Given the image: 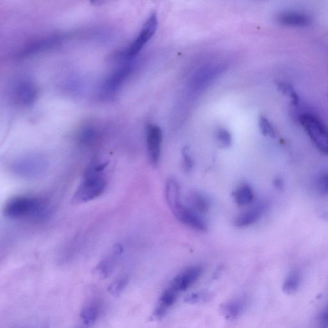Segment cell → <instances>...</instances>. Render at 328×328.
Segmentation results:
<instances>
[{"mask_svg": "<svg viewBox=\"0 0 328 328\" xmlns=\"http://www.w3.org/2000/svg\"><path fill=\"white\" fill-rule=\"evenodd\" d=\"M4 213L12 220L41 222L51 214L48 203L41 197L21 195L10 199L5 205Z\"/></svg>", "mask_w": 328, "mask_h": 328, "instance_id": "cell-1", "label": "cell"}, {"mask_svg": "<svg viewBox=\"0 0 328 328\" xmlns=\"http://www.w3.org/2000/svg\"><path fill=\"white\" fill-rule=\"evenodd\" d=\"M107 167L108 162L103 160H94L90 163L72 196V202L84 204L98 198L104 193L108 185Z\"/></svg>", "mask_w": 328, "mask_h": 328, "instance_id": "cell-2", "label": "cell"}, {"mask_svg": "<svg viewBox=\"0 0 328 328\" xmlns=\"http://www.w3.org/2000/svg\"><path fill=\"white\" fill-rule=\"evenodd\" d=\"M48 160L42 155H26L14 159L9 165L10 171L15 176L25 179H36L46 172Z\"/></svg>", "mask_w": 328, "mask_h": 328, "instance_id": "cell-3", "label": "cell"}, {"mask_svg": "<svg viewBox=\"0 0 328 328\" xmlns=\"http://www.w3.org/2000/svg\"><path fill=\"white\" fill-rule=\"evenodd\" d=\"M300 125L320 152L328 155V127L314 114L306 113L299 117Z\"/></svg>", "mask_w": 328, "mask_h": 328, "instance_id": "cell-4", "label": "cell"}, {"mask_svg": "<svg viewBox=\"0 0 328 328\" xmlns=\"http://www.w3.org/2000/svg\"><path fill=\"white\" fill-rule=\"evenodd\" d=\"M170 209L182 223L199 232L206 231V222L203 219L201 215L192 211L190 208L182 204L180 194H175L167 199Z\"/></svg>", "mask_w": 328, "mask_h": 328, "instance_id": "cell-5", "label": "cell"}, {"mask_svg": "<svg viewBox=\"0 0 328 328\" xmlns=\"http://www.w3.org/2000/svg\"><path fill=\"white\" fill-rule=\"evenodd\" d=\"M158 17L154 12L147 17L136 38L132 42L123 54V58L132 60L141 51L145 45L154 36L158 27Z\"/></svg>", "mask_w": 328, "mask_h": 328, "instance_id": "cell-6", "label": "cell"}, {"mask_svg": "<svg viewBox=\"0 0 328 328\" xmlns=\"http://www.w3.org/2000/svg\"><path fill=\"white\" fill-rule=\"evenodd\" d=\"M132 60H129L127 63L119 66L105 80L102 86V94L105 96H114L131 74L134 67Z\"/></svg>", "mask_w": 328, "mask_h": 328, "instance_id": "cell-7", "label": "cell"}, {"mask_svg": "<svg viewBox=\"0 0 328 328\" xmlns=\"http://www.w3.org/2000/svg\"><path fill=\"white\" fill-rule=\"evenodd\" d=\"M146 138L147 154L153 166L159 164L163 139L162 130L159 126L148 124L146 127Z\"/></svg>", "mask_w": 328, "mask_h": 328, "instance_id": "cell-8", "label": "cell"}, {"mask_svg": "<svg viewBox=\"0 0 328 328\" xmlns=\"http://www.w3.org/2000/svg\"><path fill=\"white\" fill-rule=\"evenodd\" d=\"M202 272V267L198 265L189 267L178 274L172 280L168 287L179 294L180 292L185 291L195 284L201 276Z\"/></svg>", "mask_w": 328, "mask_h": 328, "instance_id": "cell-9", "label": "cell"}, {"mask_svg": "<svg viewBox=\"0 0 328 328\" xmlns=\"http://www.w3.org/2000/svg\"><path fill=\"white\" fill-rule=\"evenodd\" d=\"M13 87L15 99L19 104L28 106L36 99L37 94L36 87L29 80H19Z\"/></svg>", "mask_w": 328, "mask_h": 328, "instance_id": "cell-10", "label": "cell"}, {"mask_svg": "<svg viewBox=\"0 0 328 328\" xmlns=\"http://www.w3.org/2000/svg\"><path fill=\"white\" fill-rule=\"evenodd\" d=\"M123 252V247L121 244L114 245L110 254L102 260L97 265L95 271L103 279H106L111 274L116 265L117 260Z\"/></svg>", "mask_w": 328, "mask_h": 328, "instance_id": "cell-11", "label": "cell"}, {"mask_svg": "<svg viewBox=\"0 0 328 328\" xmlns=\"http://www.w3.org/2000/svg\"><path fill=\"white\" fill-rule=\"evenodd\" d=\"M267 207L266 204L264 203H260V204L255 205V207L240 214L235 219V226L243 228L251 226V225L255 224V222L259 221L260 218L262 217Z\"/></svg>", "mask_w": 328, "mask_h": 328, "instance_id": "cell-12", "label": "cell"}, {"mask_svg": "<svg viewBox=\"0 0 328 328\" xmlns=\"http://www.w3.org/2000/svg\"><path fill=\"white\" fill-rule=\"evenodd\" d=\"M280 24L288 27H306L311 23L312 19L309 15L301 12L286 11L277 17Z\"/></svg>", "mask_w": 328, "mask_h": 328, "instance_id": "cell-13", "label": "cell"}, {"mask_svg": "<svg viewBox=\"0 0 328 328\" xmlns=\"http://www.w3.org/2000/svg\"><path fill=\"white\" fill-rule=\"evenodd\" d=\"M187 201L189 204V207H187L197 214L201 215L209 211L210 208L209 200L199 192H191L187 197Z\"/></svg>", "mask_w": 328, "mask_h": 328, "instance_id": "cell-14", "label": "cell"}, {"mask_svg": "<svg viewBox=\"0 0 328 328\" xmlns=\"http://www.w3.org/2000/svg\"><path fill=\"white\" fill-rule=\"evenodd\" d=\"M221 72V67L219 66L205 67L196 74L194 80V85L197 88H201L207 86V84L210 83Z\"/></svg>", "mask_w": 328, "mask_h": 328, "instance_id": "cell-15", "label": "cell"}, {"mask_svg": "<svg viewBox=\"0 0 328 328\" xmlns=\"http://www.w3.org/2000/svg\"><path fill=\"white\" fill-rule=\"evenodd\" d=\"M235 201L239 206L248 205L254 201V192L248 184H242L234 192Z\"/></svg>", "mask_w": 328, "mask_h": 328, "instance_id": "cell-16", "label": "cell"}, {"mask_svg": "<svg viewBox=\"0 0 328 328\" xmlns=\"http://www.w3.org/2000/svg\"><path fill=\"white\" fill-rule=\"evenodd\" d=\"M245 307V302L243 299H235L227 302L222 308L225 317L234 319L242 314Z\"/></svg>", "mask_w": 328, "mask_h": 328, "instance_id": "cell-17", "label": "cell"}, {"mask_svg": "<svg viewBox=\"0 0 328 328\" xmlns=\"http://www.w3.org/2000/svg\"><path fill=\"white\" fill-rule=\"evenodd\" d=\"M59 39L58 37L54 36L47 37L46 39L35 42V43L31 45V46H29L28 48L23 52V55H30L42 51V50L54 46V45L56 44V42H59Z\"/></svg>", "mask_w": 328, "mask_h": 328, "instance_id": "cell-18", "label": "cell"}, {"mask_svg": "<svg viewBox=\"0 0 328 328\" xmlns=\"http://www.w3.org/2000/svg\"><path fill=\"white\" fill-rule=\"evenodd\" d=\"M300 285V275L297 270L290 272L283 285V291L287 294H292L297 291Z\"/></svg>", "mask_w": 328, "mask_h": 328, "instance_id": "cell-19", "label": "cell"}, {"mask_svg": "<svg viewBox=\"0 0 328 328\" xmlns=\"http://www.w3.org/2000/svg\"><path fill=\"white\" fill-rule=\"evenodd\" d=\"M99 314V308L97 305L91 304L87 305L82 310L80 317L84 324L91 325L96 322Z\"/></svg>", "mask_w": 328, "mask_h": 328, "instance_id": "cell-20", "label": "cell"}, {"mask_svg": "<svg viewBox=\"0 0 328 328\" xmlns=\"http://www.w3.org/2000/svg\"><path fill=\"white\" fill-rule=\"evenodd\" d=\"M98 137V134L93 128H86L79 135V141L85 146H91L95 143Z\"/></svg>", "mask_w": 328, "mask_h": 328, "instance_id": "cell-21", "label": "cell"}, {"mask_svg": "<svg viewBox=\"0 0 328 328\" xmlns=\"http://www.w3.org/2000/svg\"><path fill=\"white\" fill-rule=\"evenodd\" d=\"M277 87L280 91L283 92L285 96L289 97L292 105L297 106L299 104V97L291 84L281 81L277 82Z\"/></svg>", "mask_w": 328, "mask_h": 328, "instance_id": "cell-22", "label": "cell"}, {"mask_svg": "<svg viewBox=\"0 0 328 328\" xmlns=\"http://www.w3.org/2000/svg\"><path fill=\"white\" fill-rule=\"evenodd\" d=\"M259 127L264 136L270 137L271 138H275L276 137V131L275 130V128L266 117L264 116H260Z\"/></svg>", "mask_w": 328, "mask_h": 328, "instance_id": "cell-23", "label": "cell"}, {"mask_svg": "<svg viewBox=\"0 0 328 328\" xmlns=\"http://www.w3.org/2000/svg\"><path fill=\"white\" fill-rule=\"evenodd\" d=\"M215 137H216L217 141L220 146L227 148V147L232 146V135L226 129H218L216 134H215Z\"/></svg>", "mask_w": 328, "mask_h": 328, "instance_id": "cell-24", "label": "cell"}, {"mask_svg": "<svg viewBox=\"0 0 328 328\" xmlns=\"http://www.w3.org/2000/svg\"><path fill=\"white\" fill-rule=\"evenodd\" d=\"M128 284H129V279L127 277L117 280L109 285L107 289L108 292L113 296H119L122 290L126 288Z\"/></svg>", "mask_w": 328, "mask_h": 328, "instance_id": "cell-25", "label": "cell"}, {"mask_svg": "<svg viewBox=\"0 0 328 328\" xmlns=\"http://www.w3.org/2000/svg\"><path fill=\"white\" fill-rule=\"evenodd\" d=\"M317 189L322 196L328 195V171L322 172L318 178Z\"/></svg>", "mask_w": 328, "mask_h": 328, "instance_id": "cell-26", "label": "cell"}, {"mask_svg": "<svg viewBox=\"0 0 328 328\" xmlns=\"http://www.w3.org/2000/svg\"><path fill=\"white\" fill-rule=\"evenodd\" d=\"M183 166H184V168L185 171L186 172H189L191 171L192 169L194 167V161L192 159V158L190 157L189 153L184 150L183 151Z\"/></svg>", "mask_w": 328, "mask_h": 328, "instance_id": "cell-27", "label": "cell"}, {"mask_svg": "<svg viewBox=\"0 0 328 328\" xmlns=\"http://www.w3.org/2000/svg\"><path fill=\"white\" fill-rule=\"evenodd\" d=\"M207 295L205 294H198L192 295L191 296L188 297V301L190 302H200L205 299H207Z\"/></svg>", "mask_w": 328, "mask_h": 328, "instance_id": "cell-28", "label": "cell"}, {"mask_svg": "<svg viewBox=\"0 0 328 328\" xmlns=\"http://www.w3.org/2000/svg\"><path fill=\"white\" fill-rule=\"evenodd\" d=\"M322 319L324 324H328V309L326 310V311L324 312V314H323Z\"/></svg>", "mask_w": 328, "mask_h": 328, "instance_id": "cell-29", "label": "cell"}, {"mask_svg": "<svg viewBox=\"0 0 328 328\" xmlns=\"http://www.w3.org/2000/svg\"><path fill=\"white\" fill-rule=\"evenodd\" d=\"M275 184H276V186L277 187H282V181L280 179H277L276 181H275Z\"/></svg>", "mask_w": 328, "mask_h": 328, "instance_id": "cell-30", "label": "cell"}]
</instances>
